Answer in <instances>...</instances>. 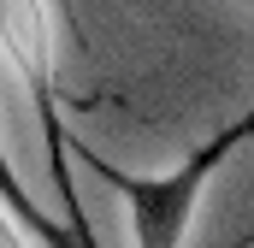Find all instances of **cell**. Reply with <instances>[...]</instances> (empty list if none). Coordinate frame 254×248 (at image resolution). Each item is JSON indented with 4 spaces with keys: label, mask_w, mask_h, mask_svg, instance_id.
I'll list each match as a JSON object with an SVG mask.
<instances>
[{
    "label": "cell",
    "mask_w": 254,
    "mask_h": 248,
    "mask_svg": "<svg viewBox=\"0 0 254 248\" xmlns=\"http://www.w3.org/2000/svg\"><path fill=\"white\" fill-rule=\"evenodd\" d=\"M0 60L6 71L24 83L42 136H48V160H54V178L65 184V160H71V142H65V83H60V18H54V0H0Z\"/></svg>",
    "instance_id": "obj_2"
},
{
    "label": "cell",
    "mask_w": 254,
    "mask_h": 248,
    "mask_svg": "<svg viewBox=\"0 0 254 248\" xmlns=\"http://www.w3.org/2000/svg\"><path fill=\"white\" fill-rule=\"evenodd\" d=\"M0 248H30V243H24V231H18V213H12L6 201H0Z\"/></svg>",
    "instance_id": "obj_3"
},
{
    "label": "cell",
    "mask_w": 254,
    "mask_h": 248,
    "mask_svg": "<svg viewBox=\"0 0 254 248\" xmlns=\"http://www.w3.org/2000/svg\"><path fill=\"white\" fill-rule=\"evenodd\" d=\"M243 142H249V119L225 124L213 142H201L190 160H178L172 172H119V166L95 160V166H101V178L125 195L136 248H184V237H190V225H195V207H201V195L213 189V178L225 172V160H231Z\"/></svg>",
    "instance_id": "obj_1"
}]
</instances>
